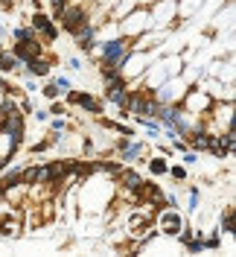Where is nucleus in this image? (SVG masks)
<instances>
[{
	"instance_id": "nucleus-1",
	"label": "nucleus",
	"mask_w": 236,
	"mask_h": 257,
	"mask_svg": "<svg viewBox=\"0 0 236 257\" xmlns=\"http://www.w3.org/2000/svg\"><path fill=\"white\" fill-rule=\"evenodd\" d=\"M3 132L6 135H12V144H21V138H24V120H21V114L12 108V111L6 114V120H3Z\"/></svg>"
},
{
	"instance_id": "nucleus-2",
	"label": "nucleus",
	"mask_w": 236,
	"mask_h": 257,
	"mask_svg": "<svg viewBox=\"0 0 236 257\" xmlns=\"http://www.w3.org/2000/svg\"><path fill=\"white\" fill-rule=\"evenodd\" d=\"M62 21H64V30L76 35V30L85 24V12L82 9H62Z\"/></svg>"
},
{
	"instance_id": "nucleus-3",
	"label": "nucleus",
	"mask_w": 236,
	"mask_h": 257,
	"mask_svg": "<svg viewBox=\"0 0 236 257\" xmlns=\"http://www.w3.org/2000/svg\"><path fill=\"white\" fill-rule=\"evenodd\" d=\"M15 53H18V59H27V62H30V59H38L41 50H38V44H32L30 38H24V41L15 47Z\"/></svg>"
},
{
	"instance_id": "nucleus-4",
	"label": "nucleus",
	"mask_w": 236,
	"mask_h": 257,
	"mask_svg": "<svg viewBox=\"0 0 236 257\" xmlns=\"http://www.w3.org/2000/svg\"><path fill=\"white\" fill-rule=\"evenodd\" d=\"M32 27H35V30H41L44 35H47V38H56V27L50 24V18H47V15H35Z\"/></svg>"
},
{
	"instance_id": "nucleus-5",
	"label": "nucleus",
	"mask_w": 236,
	"mask_h": 257,
	"mask_svg": "<svg viewBox=\"0 0 236 257\" xmlns=\"http://www.w3.org/2000/svg\"><path fill=\"white\" fill-rule=\"evenodd\" d=\"M230 144H233V138H230V135H227V138H224V141H207V149H213V152H216V155H224V152H227V149H230Z\"/></svg>"
},
{
	"instance_id": "nucleus-6",
	"label": "nucleus",
	"mask_w": 236,
	"mask_h": 257,
	"mask_svg": "<svg viewBox=\"0 0 236 257\" xmlns=\"http://www.w3.org/2000/svg\"><path fill=\"white\" fill-rule=\"evenodd\" d=\"M30 70L35 73V76H47L50 64H47V62H41V59H30Z\"/></svg>"
},
{
	"instance_id": "nucleus-7",
	"label": "nucleus",
	"mask_w": 236,
	"mask_h": 257,
	"mask_svg": "<svg viewBox=\"0 0 236 257\" xmlns=\"http://www.w3.org/2000/svg\"><path fill=\"white\" fill-rule=\"evenodd\" d=\"M120 53H123V41H114V44H108V47H105V59H108V62H114V59H120Z\"/></svg>"
},
{
	"instance_id": "nucleus-8",
	"label": "nucleus",
	"mask_w": 236,
	"mask_h": 257,
	"mask_svg": "<svg viewBox=\"0 0 236 257\" xmlns=\"http://www.w3.org/2000/svg\"><path fill=\"white\" fill-rule=\"evenodd\" d=\"M64 176V164H50L47 167V181H59Z\"/></svg>"
},
{
	"instance_id": "nucleus-9",
	"label": "nucleus",
	"mask_w": 236,
	"mask_h": 257,
	"mask_svg": "<svg viewBox=\"0 0 236 257\" xmlns=\"http://www.w3.org/2000/svg\"><path fill=\"white\" fill-rule=\"evenodd\" d=\"M0 67H3V70H15L18 59H15V56H3V53H0Z\"/></svg>"
},
{
	"instance_id": "nucleus-10",
	"label": "nucleus",
	"mask_w": 236,
	"mask_h": 257,
	"mask_svg": "<svg viewBox=\"0 0 236 257\" xmlns=\"http://www.w3.org/2000/svg\"><path fill=\"white\" fill-rule=\"evenodd\" d=\"M76 102H79V105H85V108H91V111H99V105H96L91 96H79Z\"/></svg>"
},
{
	"instance_id": "nucleus-11",
	"label": "nucleus",
	"mask_w": 236,
	"mask_h": 257,
	"mask_svg": "<svg viewBox=\"0 0 236 257\" xmlns=\"http://www.w3.org/2000/svg\"><path fill=\"white\" fill-rule=\"evenodd\" d=\"M163 225H166V228H169V231L175 234V231H178V225H181V222H178V216H172V213H166V219H163Z\"/></svg>"
},
{
	"instance_id": "nucleus-12",
	"label": "nucleus",
	"mask_w": 236,
	"mask_h": 257,
	"mask_svg": "<svg viewBox=\"0 0 236 257\" xmlns=\"http://www.w3.org/2000/svg\"><path fill=\"white\" fill-rule=\"evenodd\" d=\"M126 184L131 187V190H137V187H140V178L134 176V173H126Z\"/></svg>"
},
{
	"instance_id": "nucleus-13",
	"label": "nucleus",
	"mask_w": 236,
	"mask_h": 257,
	"mask_svg": "<svg viewBox=\"0 0 236 257\" xmlns=\"http://www.w3.org/2000/svg\"><path fill=\"white\" fill-rule=\"evenodd\" d=\"M207 141H210L207 135H198V138H192V146L195 149H207Z\"/></svg>"
},
{
	"instance_id": "nucleus-14",
	"label": "nucleus",
	"mask_w": 236,
	"mask_h": 257,
	"mask_svg": "<svg viewBox=\"0 0 236 257\" xmlns=\"http://www.w3.org/2000/svg\"><path fill=\"white\" fill-rule=\"evenodd\" d=\"M152 173H157V176L166 173V164H163V161H152Z\"/></svg>"
},
{
	"instance_id": "nucleus-15",
	"label": "nucleus",
	"mask_w": 236,
	"mask_h": 257,
	"mask_svg": "<svg viewBox=\"0 0 236 257\" xmlns=\"http://www.w3.org/2000/svg\"><path fill=\"white\" fill-rule=\"evenodd\" d=\"M15 35H18V38H21V41H24V38H32V32H30V30H18Z\"/></svg>"
},
{
	"instance_id": "nucleus-16",
	"label": "nucleus",
	"mask_w": 236,
	"mask_h": 257,
	"mask_svg": "<svg viewBox=\"0 0 236 257\" xmlns=\"http://www.w3.org/2000/svg\"><path fill=\"white\" fill-rule=\"evenodd\" d=\"M50 3H53V9H56V12H62V9H64V0H50Z\"/></svg>"
},
{
	"instance_id": "nucleus-17",
	"label": "nucleus",
	"mask_w": 236,
	"mask_h": 257,
	"mask_svg": "<svg viewBox=\"0 0 236 257\" xmlns=\"http://www.w3.org/2000/svg\"><path fill=\"white\" fill-rule=\"evenodd\" d=\"M44 94H47V96H56V94H59V88H56V85H50V88H44Z\"/></svg>"
},
{
	"instance_id": "nucleus-18",
	"label": "nucleus",
	"mask_w": 236,
	"mask_h": 257,
	"mask_svg": "<svg viewBox=\"0 0 236 257\" xmlns=\"http://www.w3.org/2000/svg\"><path fill=\"white\" fill-rule=\"evenodd\" d=\"M3 164H6V161H0V167H3Z\"/></svg>"
}]
</instances>
